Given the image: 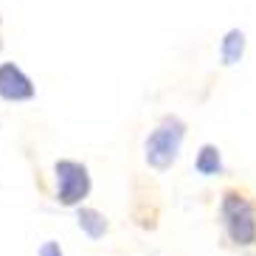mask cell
I'll return each mask as SVG.
<instances>
[{
    "label": "cell",
    "mask_w": 256,
    "mask_h": 256,
    "mask_svg": "<svg viewBox=\"0 0 256 256\" xmlns=\"http://www.w3.org/2000/svg\"><path fill=\"white\" fill-rule=\"evenodd\" d=\"M242 56H245V31L231 28L220 42V60H222V65H236Z\"/></svg>",
    "instance_id": "52a82bcc"
},
{
    "label": "cell",
    "mask_w": 256,
    "mask_h": 256,
    "mask_svg": "<svg viewBox=\"0 0 256 256\" xmlns=\"http://www.w3.org/2000/svg\"><path fill=\"white\" fill-rule=\"evenodd\" d=\"M194 169H197V174H203V178H220V174L226 172L222 152H220L217 144H203V146L197 150Z\"/></svg>",
    "instance_id": "8992f818"
},
{
    "label": "cell",
    "mask_w": 256,
    "mask_h": 256,
    "mask_svg": "<svg viewBox=\"0 0 256 256\" xmlns=\"http://www.w3.org/2000/svg\"><path fill=\"white\" fill-rule=\"evenodd\" d=\"M74 211H76V226H79V231L90 242H102L110 234V220H107L104 211L93 208V206H79Z\"/></svg>",
    "instance_id": "5b68a950"
},
{
    "label": "cell",
    "mask_w": 256,
    "mask_h": 256,
    "mask_svg": "<svg viewBox=\"0 0 256 256\" xmlns=\"http://www.w3.org/2000/svg\"><path fill=\"white\" fill-rule=\"evenodd\" d=\"M34 96H37V88L31 82V76L14 62H0V98L12 104H23Z\"/></svg>",
    "instance_id": "277c9868"
},
{
    "label": "cell",
    "mask_w": 256,
    "mask_h": 256,
    "mask_svg": "<svg viewBox=\"0 0 256 256\" xmlns=\"http://www.w3.org/2000/svg\"><path fill=\"white\" fill-rule=\"evenodd\" d=\"M217 222L228 248L242 250V254H256V197L248 188H222Z\"/></svg>",
    "instance_id": "6da1fadb"
},
{
    "label": "cell",
    "mask_w": 256,
    "mask_h": 256,
    "mask_svg": "<svg viewBox=\"0 0 256 256\" xmlns=\"http://www.w3.org/2000/svg\"><path fill=\"white\" fill-rule=\"evenodd\" d=\"M186 121L180 116H164L155 124L146 141H144V160L155 172H169L178 158H180V146L186 141Z\"/></svg>",
    "instance_id": "7a4b0ae2"
},
{
    "label": "cell",
    "mask_w": 256,
    "mask_h": 256,
    "mask_svg": "<svg viewBox=\"0 0 256 256\" xmlns=\"http://www.w3.org/2000/svg\"><path fill=\"white\" fill-rule=\"evenodd\" d=\"M37 256H65V250H62V245L56 240H46L42 245H40Z\"/></svg>",
    "instance_id": "ba28073f"
},
{
    "label": "cell",
    "mask_w": 256,
    "mask_h": 256,
    "mask_svg": "<svg viewBox=\"0 0 256 256\" xmlns=\"http://www.w3.org/2000/svg\"><path fill=\"white\" fill-rule=\"evenodd\" d=\"M54 180H56V194L54 200L62 208H79L93 192V174L88 164L76 158H60L54 164Z\"/></svg>",
    "instance_id": "3957f363"
}]
</instances>
